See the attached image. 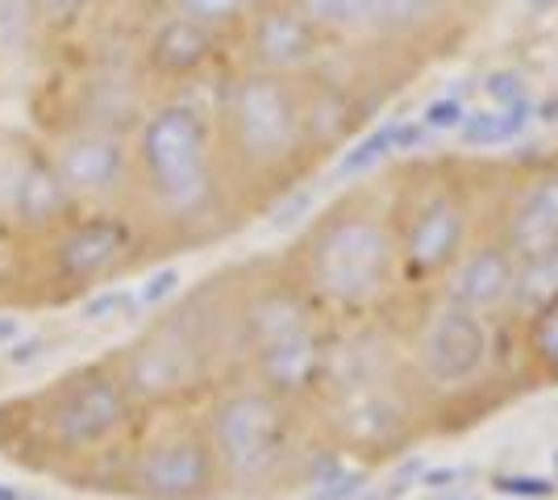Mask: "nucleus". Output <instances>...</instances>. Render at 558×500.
I'll return each mask as SVG.
<instances>
[{"label":"nucleus","instance_id":"nucleus-32","mask_svg":"<svg viewBox=\"0 0 558 500\" xmlns=\"http://www.w3.org/2000/svg\"><path fill=\"white\" fill-rule=\"evenodd\" d=\"M22 317H25V313H17V309H0V351H4L13 338H22V333H25Z\"/></svg>","mask_w":558,"mask_h":500},{"label":"nucleus","instance_id":"nucleus-31","mask_svg":"<svg viewBox=\"0 0 558 500\" xmlns=\"http://www.w3.org/2000/svg\"><path fill=\"white\" fill-rule=\"evenodd\" d=\"M492 488H496L500 497H512V500H546L558 492V484L546 476H496Z\"/></svg>","mask_w":558,"mask_h":500},{"label":"nucleus","instance_id":"nucleus-30","mask_svg":"<svg viewBox=\"0 0 558 500\" xmlns=\"http://www.w3.org/2000/svg\"><path fill=\"white\" fill-rule=\"evenodd\" d=\"M488 105H530V84L521 72H492L484 80Z\"/></svg>","mask_w":558,"mask_h":500},{"label":"nucleus","instance_id":"nucleus-34","mask_svg":"<svg viewBox=\"0 0 558 500\" xmlns=\"http://www.w3.org/2000/svg\"><path fill=\"white\" fill-rule=\"evenodd\" d=\"M459 476H463L459 467H438V472H425L421 484H425V488H446V484H454Z\"/></svg>","mask_w":558,"mask_h":500},{"label":"nucleus","instance_id":"nucleus-20","mask_svg":"<svg viewBox=\"0 0 558 500\" xmlns=\"http://www.w3.org/2000/svg\"><path fill=\"white\" fill-rule=\"evenodd\" d=\"M304 497L308 500H354L367 488V472L363 467H350L342 454H322V459H308L304 463Z\"/></svg>","mask_w":558,"mask_h":500},{"label":"nucleus","instance_id":"nucleus-35","mask_svg":"<svg viewBox=\"0 0 558 500\" xmlns=\"http://www.w3.org/2000/svg\"><path fill=\"white\" fill-rule=\"evenodd\" d=\"M530 4H534V9H542V4H546V9H555L558 0H530Z\"/></svg>","mask_w":558,"mask_h":500},{"label":"nucleus","instance_id":"nucleus-10","mask_svg":"<svg viewBox=\"0 0 558 500\" xmlns=\"http://www.w3.org/2000/svg\"><path fill=\"white\" fill-rule=\"evenodd\" d=\"M400 255V276L409 284H438L442 271L475 242V205L463 180L450 171H421L388 209Z\"/></svg>","mask_w":558,"mask_h":500},{"label":"nucleus","instance_id":"nucleus-36","mask_svg":"<svg viewBox=\"0 0 558 500\" xmlns=\"http://www.w3.org/2000/svg\"><path fill=\"white\" fill-rule=\"evenodd\" d=\"M450 500H480V497H450Z\"/></svg>","mask_w":558,"mask_h":500},{"label":"nucleus","instance_id":"nucleus-12","mask_svg":"<svg viewBox=\"0 0 558 500\" xmlns=\"http://www.w3.org/2000/svg\"><path fill=\"white\" fill-rule=\"evenodd\" d=\"M75 214L47 143L29 125H0V234L38 242Z\"/></svg>","mask_w":558,"mask_h":500},{"label":"nucleus","instance_id":"nucleus-6","mask_svg":"<svg viewBox=\"0 0 558 500\" xmlns=\"http://www.w3.org/2000/svg\"><path fill=\"white\" fill-rule=\"evenodd\" d=\"M279 267L329 321L372 317L404 284L392 221L363 196L313 217Z\"/></svg>","mask_w":558,"mask_h":500},{"label":"nucleus","instance_id":"nucleus-14","mask_svg":"<svg viewBox=\"0 0 558 500\" xmlns=\"http://www.w3.org/2000/svg\"><path fill=\"white\" fill-rule=\"evenodd\" d=\"M47 155L75 209H121L130 180V134L125 130H59L47 134Z\"/></svg>","mask_w":558,"mask_h":500},{"label":"nucleus","instance_id":"nucleus-19","mask_svg":"<svg viewBox=\"0 0 558 500\" xmlns=\"http://www.w3.org/2000/svg\"><path fill=\"white\" fill-rule=\"evenodd\" d=\"M534 121V100L530 105H484V109H466L459 125V143L471 150H492V146L517 143Z\"/></svg>","mask_w":558,"mask_h":500},{"label":"nucleus","instance_id":"nucleus-22","mask_svg":"<svg viewBox=\"0 0 558 500\" xmlns=\"http://www.w3.org/2000/svg\"><path fill=\"white\" fill-rule=\"evenodd\" d=\"M105 9V0H34V13L43 25V38L50 47H63L75 34H84L96 22V13Z\"/></svg>","mask_w":558,"mask_h":500},{"label":"nucleus","instance_id":"nucleus-21","mask_svg":"<svg viewBox=\"0 0 558 500\" xmlns=\"http://www.w3.org/2000/svg\"><path fill=\"white\" fill-rule=\"evenodd\" d=\"M525 358L542 380H558V292L530 305L525 317Z\"/></svg>","mask_w":558,"mask_h":500},{"label":"nucleus","instance_id":"nucleus-33","mask_svg":"<svg viewBox=\"0 0 558 500\" xmlns=\"http://www.w3.org/2000/svg\"><path fill=\"white\" fill-rule=\"evenodd\" d=\"M271 4H283V0H230V9L238 13V25L246 22L251 13H263V9H271Z\"/></svg>","mask_w":558,"mask_h":500},{"label":"nucleus","instance_id":"nucleus-2","mask_svg":"<svg viewBox=\"0 0 558 500\" xmlns=\"http://www.w3.org/2000/svg\"><path fill=\"white\" fill-rule=\"evenodd\" d=\"M146 417L105 351L0 401V459L71 492H100Z\"/></svg>","mask_w":558,"mask_h":500},{"label":"nucleus","instance_id":"nucleus-23","mask_svg":"<svg viewBox=\"0 0 558 500\" xmlns=\"http://www.w3.org/2000/svg\"><path fill=\"white\" fill-rule=\"evenodd\" d=\"M392 155H396V146H392V121H384V125L367 130L363 138L347 143V150L338 155V167H333V175H338V180H363V175L379 171V167L388 163Z\"/></svg>","mask_w":558,"mask_h":500},{"label":"nucleus","instance_id":"nucleus-4","mask_svg":"<svg viewBox=\"0 0 558 500\" xmlns=\"http://www.w3.org/2000/svg\"><path fill=\"white\" fill-rule=\"evenodd\" d=\"M113 358L146 413L205 405L221 383L238 380L233 267L213 271L167 309L142 317L134 338L113 346Z\"/></svg>","mask_w":558,"mask_h":500},{"label":"nucleus","instance_id":"nucleus-29","mask_svg":"<svg viewBox=\"0 0 558 500\" xmlns=\"http://www.w3.org/2000/svg\"><path fill=\"white\" fill-rule=\"evenodd\" d=\"M463 118H466V105L459 96H438L434 105H425V113H421L417 121L429 134H459Z\"/></svg>","mask_w":558,"mask_h":500},{"label":"nucleus","instance_id":"nucleus-25","mask_svg":"<svg viewBox=\"0 0 558 500\" xmlns=\"http://www.w3.org/2000/svg\"><path fill=\"white\" fill-rule=\"evenodd\" d=\"M75 313H80V321L84 326H117V321H142L138 309H134V296H130V288H100V292H93V296H84L80 305H75Z\"/></svg>","mask_w":558,"mask_h":500},{"label":"nucleus","instance_id":"nucleus-27","mask_svg":"<svg viewBox=\"0 0 558 500\" xmlns=\"http://www.w3.org/2000/svg\"><path fill=\"white\" fill-rule=\"evenodd\" d=\"M558 292V251L542 255V259L521 263V280H517V305H537L542 296Z\"/></svg>","mask_w":558,"mask_h":500},{"label":"nucleus","instance_id":"nucleus-8","mask_svg":"<svg viewBox=\"0 0 558 500\" xmlns=\"http://www.w3.org/2000/svg\"><path fill=\"white\" fill-rule=\"evenodd\" d=\"M25 313L75 309L100 288L155 267L150 246L121 209H75L47 239L25 242Z\"/></svg>","mask_w":558,"mask_h":500},{"label":"nucleus","instance_id":"nucleus-3","mask_svg":"<svg viewBox=\"0 0 558 500\" xmlns=\"http://www.w3.org/2000/svg\"><path fill=\"white\" fill-rule=\"evenodd\" d=\"M213 138L238 217L271 214L279 196L301 188L317 163L304 121L301 75L226 68L209 84Z\"/></svg>","mask_w":558,"mask_h":500},{"label":"nucleus","instance_id":"nucleus-37","mask_svg":"<svg viewBox=\"0 0 558 500\" xmlns=\"http://www.w3.org/2000/svg\"><path fill=\"white\" fill-rule=\"evenodd\" d=\"M555 484H558V476H555Z\"/></svg>","mask_w":558,"mask_h":500},{"label":"nucleus","instance_id":"nucleus-13","mask_svg":"<svg viewBox=\"0 0 558 500\" xmlns=\"http://www.w3.org/2000/svg\"><path fill=\"white\" fill-rule=\"evenodd\" d=\"M409 351H413V376L425 392H466L488 376L492 330L484 317L434 296V305L413 326Z\"/></svg>","mask_w":558,"mask_h":500},{"label":"nucleus","instance_id":"nucleus-28","mask_svg":"<svg viewBox=\"0 0 558 500\" xmlns=\"http://www.w3.org/2000/svg\"><path fill=\"white\" fill-rule=\"evenodd\" d=\"M50 351H54V338H50V333L25 330L22 338H13V342L0 351V367H4L9 376H25V371H34Z\"/></svg>","mask_w":558,"mask_h":500},{"label":"nucleus","instance_id":"nucleus-7","mask_svg":"<svg viewBox=\"0 0 558 500\" xmlns=\"http://www.w3.org/2000/svg\"><path fill=\"white\" fill-rule=\"evenodd\" d=\"M201 426L217 459L221 497L255 500L283 484H301L308 459L301 451L296 401L238 376L201 405Z\"/></svg>","mask_w":558,"mask_h":500},{"label":"nucleus","instance_id":"nucleus-1","mask_svg":"<svg viewBox=\"0 0 558 500\" xmlns=\"http://www.w3.org/2000/svg\"><path fill=\"white\" fill-rule=\"evenodd\" d=\"M121 214L134 221L155 263L205 251L242 225L213 138L209 88L167 93L130 130V180Z\"/></svg>","mask_w":558,"mask_h":500},{"label":"nucleus","instance_id":"nucleus-11","mask_svg":"<svg viewBox=\"0 0 558 500\" xmlns=\"http://www.w3.org/2000/svg\"><path fill=\"white\" fill-rule=\"evenodd\" d=\"M230 38L226 29L175 13L167 4H150L138 29V72L155 96L205 93L217 75L230 68Z\"/></svg>","mask_w":558,"mask_h":500},{"label":"nucleus","instance_id":"nucleus-18","mask_svg":"<svg viewBox=\"0 0 558 500\" xmlns=\"http://www.w3.org/2000/svg\"><path fill=\"white\" fill-rule=\"evenodd\" d=\"M446 25V0H363L359 42H421Z\"/></svg>","mask_w":558,"mask_h":500},{"label":"nucleus","instance_id":"nucleus-9","mask_svg":"<svg viewBox=\"0 0 558 500\" xmlns=\"http://www.w3.org/2000/svg\"><path fill=\"white\" fill-rule=\"evenodd\" d=\"M96 497L221 500V476L209 434L201 426V408L150 413Z\"/></svg>","mask_w":558,"mask_h":500},{"label":"nucleus","instance_id":"nucleus-17","mask_svg":"<svg viewBox=\"0 0 558 500\" xmlns=\"http://www.w3.org/2000/svg\"><path fill=\"white\" fill-rule=\"evenodd\" d=\"M496 239L517 255V263L558 251V159L521 180L500 214Z\"/></svg>","mask_w":558,"mask_h":500},{"label":"nucleus","instance_id":"nucleus-26","mask_svg":"<svg viewBox=\"0 0 558 500\" xmlns=\"http://www.w3.org/2000/svg\"><path fill=\"white\" fill-rule=\"evenodd\" d=\"M0 309L25 313V255L22 242L0 234Z\"/></svg>","mask_w":558,"mask_h":500},{"label":"nucleus","instance_id":"nucleus-5","mask_svg":"<svg viewBox=\"0 0 558 500\" xmlns=\"http://www.w3.org/2000/svg\"><path fill=\"white\" fill-rule=\"evenodd\" d=\"M233 338L238 376L271 388L288 401L322 397L333 355L329 317L276 263L258 259L233 267Z\"/></svg>","mask_w":558,"mask_h":500},{"label":"nucleus","instance_id":"nucleus-15","mask_svg":"<svg viewBox=\"0 0 558 500\" xmlns=\"http://www.w3.org/2000/svg\"><path fill=\"white\" fill-rule=\"evenodd\" d=\"M329 38L304 17L292 0L271 4L263 13H251L233 29L230 38V68H251L267 75H308L322 68Z\"/></svg>","mask_w":558,"mask_h":500},{"label":"nucleus","instance_id":"nucleus-24","mask_svg":"<svg viewBox=\"0 0 558 500\" xmlns=\"http://www.w3.org/2000/svg\"><path fill=\"white\" fill-rule=\"evenodd\" d=\"M134 280H138V284L130 288V296H134L138 317H150V313L167 309V305L184 292V276H180V267H171V263H155V267H146Z\"/></svg>","mask_w":558,"mask_h":500},{"label":"nucleus","instance_id":"nucleus-16","mask_svg":"<svg viewBox=\"0 0 558 500\" xmlns=\"http://www.w3.org/2000/svg\"><path fill=\"white\" fill-rule=\"evenodd\" d=\"M517 280H521V263L492 234V239H475L446 267L434 296L492 321L505 309H517Z\"/></svg>","mask_w":558,"mask_h":500}]
</instances>
